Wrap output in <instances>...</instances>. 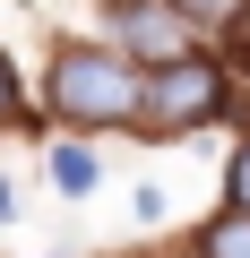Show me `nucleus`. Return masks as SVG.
Returning a JSON list of instances; mask_svg holds the SVG:
<instances>
[{
	"instance_id": "obj_1",
	"label": "nucleus",
	"mask_w": 250,
	"mask_h": 258,
	"mask_svg": "<svg viewBox=\"0 0 250 258\" xmlns=\"http://www.w3.org/2000/svg\"><path fill=\"white\" fill-rule=\"evenodd\" d=\"M138 95H147V69L112 43H52L43 60V120L52 129H78V138H104V129H138Z\"/></svg>"
},
{
	"instance_id": "obj_2",
	"label": "nucleus",
	"mask_w": 250,
	"mask_h": 258,
	"mask_svg": "<svg viewBox=\"0 0 250 258\" xmlns=\"http://www.w3.org/2000/svg\"><path fill=\"white\" fill-rule=\"evenodd\" d=\"M233 103H241V78H233V69L216 60V43H207V52H190V60H173V69H147V95H138V129H130V138H147V147L198 138V129L233 120Z\"/></svg>"
},
{
	"instance_id": "obj_3",
	"label": "nucleus",
	"mask_w": 250,
	"mask_h": 258,
	"mask_svg": "<svg viewBox=\"0 0 250 258\" xmlns=\"http://www.w3.org/2000/svg\"><path fill=\"white\" fill-rule=\"evenodd\" d=\"M95 18L112 26V52H130L138 69H173V60L207 52V35L173 9V0H95Z\"/></svg>"
},
{
	"instance_id": "obj_4",
	"label": "nucleus",
	"mask_w": 250,
	"mask_h": 258,
	"mask_svg": "<svg viewBox=\"0 0 250 258\" xmlns=\"http://www.w3.org/2000/svg\"><path fill=\"white\" fill-rule=\"evenodd\" d=\"M43 172H52L61 198H95L104 189V155H95V138H78V129H61V138L43 147Z\"/></svg>"
},
{
	"instance_id": "obj_5",
	"label": "nucleus",
	"mask_w": 250,
	"mask_h": 258,
	"mask_svg": "<svg viewBox=\"0 0 250 258\" xmlns=\"http://www.w3.org/2000/svg\"><path fill=\"white\" fill-rule=\"evenodd\" d=\"M181 258H250V215H233V207H216L190 241H181Z\"/></svg>"
},
{
	"instance_id": "obj_6",
	"label": "nucleus",
	"mask_w": 250,
	"mask_h": 258,
	"mask_svg": "<svg viewBox=\"0 0 250 258\" xmlns=\"http://www.w3.org/2000/svg\"><path fill=\"white\" fill-rule=\"evenodd\" d=\"M0 129H52L35 103H26V86H18V60H9V43H0Z\"/></svg>"
},
{
	"instance_id": "obj_7",
	"label": "nucleus",
	"mask_w": 250,
	"mask_h": 258,
	"mask_svg": "<svg viewBox=\"0 0 250 258\" xmlns=\"http://www.w3.org/2000/svg\"><path fill=\"white\" fill-rule=\"evenodd\" d=\"M224 207H233V215H250V129H241L233 155H224Z\"/></svg>"
},
{
	"instance_id": "obj_8",
	"label": "nucleus",
	"mask_w": 250,
	"mask_h": 258,
	"mask_svg": "<svg viewBox=\"0 0 250 258\" xmlns=\"http://www.w3.org/2000/svg\"><path fill=\"white\" fill-rule=\"evenodd\" d=\"M216 60H224V69H233V78L250 86V0H241V18H233V26L216 35Z\"/></svg>"
},
{
	"instance_id": "obj_9",
	"label": "nucleus",
	"mask_w": 250,
	"mask_h": 258,
	"mask_svg": "<svg viewBox=\"0 0 250 258\" xmlns=\"http://www.w3.org/2000/svg\"><path fill=\"white\" fill-rule=\"evenodd\" d=\"M173 9H181V18H190V26H198V35L216 43V35H224V26L241 18V0H173Z\"/></svg>"
},
{
	"instance_id": "obj_10",
	"label": "nucleus",
	"mask_w": 250,
	"mask_h": 258,
	"mask_svg": "<svg viewBox=\"0 0 250 258\" xmlns=\"http://www.w3.org/2000/svg\"><path fill=\"white\" fill-rule=\"evenodd\" d=\"M18 215V189H9V172H0V224H9Z\"/></svg>"
},
{
	"instance_id": "obj_11",
	"label": "nucleus",
	"mask_w": 250,
	"mask_h": 258,
	"mask_svg": "<svg viewBox=\"0 0 250 258\" xmlns=\"http://www.w3.org/2000/svg\"><path fill=\"white\" fill-rule=\"evenodd\" d=\"M52 258H78V249H52Z\"/></svg>"
}]
</instances>
